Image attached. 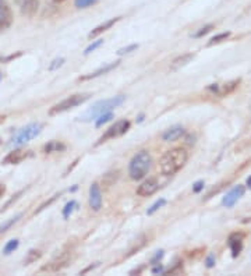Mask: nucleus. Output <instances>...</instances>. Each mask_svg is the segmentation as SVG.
Returning a JSON list of instances; mask_svg holds the SVG:
<instances>
[{
  "mask_svg": "<svg viewBox=\"0 0 251 276\" xmlns=\"http://www.w3.org/2000/svg\"><path fill=\"white\" fill-rule=\"evenodd\" d=\"M120 20V17H116V18H110V20H108V21H105V22H102L101 25H98V27H95L94 30L91 31L90 32V38L92 39V38H96V37H99L101 34H104L105 31H108V30H110L113 25H115L116 22L117 21Z\"/></svg>",
  "mask_w": 251,
  "mask_h": 276,
  "instance_id": "nucleus-17",
  "label": "nucleus"
},
{
  "mask_svg": "<svg viewBox=\"0 0 251 276\" xmlns=\"http://www.w3.org/2000/svg\"><path fill=\"white\" fill-rule=\"evenodd\" d=\"M43 130V124L42 123H31L28 126H25L24 129H21L18 133L16 134L13 138H11V145L14 147H20L22 144L28 143L34 140L35 137H38Z\"/></svg>",
  "mask_w": 251,
  "mask_h": 276,
  "instance_id": "nucleus-5",
  "label": "nucleus"
},
{
  "mask_svg": "<svg viewBox=\"0 0 251 276\" xmlns=\"http://www.w3.org/2000/svg\"><path fill=\"white\" fill-rule=\"evenodd\" d=\"M20 218H21V215H17L16 218H13V219H10L9 222H6V223H4L3 226H0V235H3L4 232H7V230L10 229L11 226L14 225V223H16V222H17V221H18Z\"/></svg>",
  "mask_w": 251,
  "mask_h": 276,
  "instance_id": "nucleus-28",
  "label": "nucleus"
},
{
  "mask_svg": "<svg viewBox=\"0 0 251 276\" xmlns=\"http://www.w3.org/2000/svg\"><path fill=\"white\" fill-rule=\"evenodd\" d=\"M4 193H6V185H4V184H0V198L4 195Z\"/></svg>",
  "mask_w": 251,
  "mask_h": 276,
  "instance_id": "nucleus-37",
  "label": "nucleus"
},
{
  "mask_svg": "<svg viewBox=\"0 0 251 276\" xmlns=\"http://www.w3.org/2000/svg\"><path fill=\"white\" fill-rule=\"evenodd\" d=\"M126 101V95H117L113 98H109V99H104V101H99V102L94 103L87 112L84 113L83 116H80V122H92L96 120L99 116H102L105 113L112 112L115 108L120 106L122 103Z\"/></svg>",
  "mask_w": 251,
  "mask_h": 276,
  "instance_id": "nucleus-2",
  "label": "nucleus"
},
{
  "mask_svg": "<svg viewBox=\"0 0 251 276\" xmlns=\"http://www.w3.org/2000/svg\"><path fill=\"white\" fill-rule=\"evenodd\" d=\"M247 187H249V188L251 190V176L249 177V179H247Z\"/></svg>",
  "mask_w": 251,
  "mask_h": 276,
  "instance_id": "nucleus-38",
  "label": "nucleus"
},
{
  "mask_svg": "<svg viewBox=\"0 0 251 276\" xmlns=\"http://www.w3.org/2000/svg\"><path fill=\"white\" fill-rule=\"evenodd\" d=\"M66 149V145L62 144L60 141H51L49 144L45 145L43 151L46 153H52V152H62Z\"/></svg>",
  "mask_w": 251,
  "mask_h": 276,
  "instance_id": "nucleus-20",
  "label": "nucleus"
},
{
  "mask_svg": "<svg viewBox=\"0 0 251 276\" xmlns=\"http://www.w3.org/2000/svg\"><path fill=\"white\" fill-rule=\"evenodd\" d=\"M22 16L34 17L39 9V0H14Z\"/></svg>",
  "mask_w": 251,
  "mask_h": 276,
  "instance_id": "nucleus-9",
  "label": "nucleus"
},
{
  "mask_svg": "<svg viewBox=\"0 0 251 276\" xmlns=\"http://www.w3.org/2000/svg\"><path fill=\"white\" fill-rule=\"evenodd\" d=\"M77 206H78V204H77L75 201H70V202H67L66 206L63 208V218H66V219H67L70 215L73 214V211L77 209Z\"/></svg>",
  "mask_w": 251,
  "mask_h": 276,
  "instance_id": "nucleus-24",
  "label": "nucleus"
},
{
  "mask_svg": "<svg viewBox=\"0 0 251 276\" xmlns=\"http://www.w3.org/2000/svg\"><path fill=\"white\" fill-rule=\"evenodd\" d=\"M194 57H196L194 53H184V55L179 56V57H176L175 60L172 61V64H170V70H179V69L184 67V66L188 64V63L193 60Z\"/></svg>",
  "mask_w": 251,
  "mask_h": 276,
  "instance_id": "nucleus-19",
  "label": "nucleus"
},
{
  "mask_svg": "<svg viewBox=\"0 0 251 276\" xmlns=\"http://www.w3.org/2000/svg\"><path fill=\"white\" fill-rule=\"evenodd\" d=\"M152 165V158L148 151H140L137 152L128 165V174L133 180H141L149 172Z\"/></svg>",
  "mask_w": 251,
  "mask_h": 276,
  "instance_id": "nucleus-3",
  "label": "nucleus"
},
{
  "mask_svg": "<svg viewBox=\"0 0 251 276\" xmlns=\"http://www.w3.org/2000/svg\"><path fill=\"white\" fill-rule=\"evenodd\" d=\"M64 59L63 57H59V59H54V60L52 61V64L49 66V70L51 72H53V70H56V69H59V67H62L63 64H64Z\"/></svg>",
  "mask_w": 251,
  "mask_h": 276,
  "instance_id": "nucleus-32",
  "label": "nucleus"
},
{
  "mask_svg": "<svg viewBox=\"0 0 251 276\" xmlns=\"http://www.w3.org/2000/svg\"><path fill=\"white\" fill-rule=\"evenodd\" d=\"M90 93H75L72 96H67L66 99H63L62 102L56 103L54 106H52L49 109V116H54V114H59V113L66 112V110H70L75 106H80L84 102H87L90 99Z\"/></svg>",
  "mask_w": 251,
  "mask_h": 276,
  "instance_id": "nucleus-4",
  "label": "nucleus"
},
{
  "mask_svg": "<svg viewBox=\"0 0 251 276\" xmlns=\"http://www.w3.org/2000/svg\"><path fill=\"white\" fill-rule=\"evenodd\" d=\"M204 185H205V183L202 182V180H199V182H197V183L193 185V193H199V191H202L204 190Z\"/></svg>",
  "mask_w": 251,
  "mask_h": 276,
  "instance_id": "nucleus-33",
  "label": "nucleus"
},
{
  "mask_svg": "<svg viewBox=\"0 0 251 276\" xmlns=\"http://www.w3.org/2000/svg\"><path fill=\"white\" fill-rule=\"evenodd\" d=\"M158 188H159L158 180L155 177H151V179H148V180L143 182V183L138 185L137 195H140V197H149V195L155 194L158 191Z\"/></svg>",
  "mask_w": 251,
  "mask_h": 276,
  "instance_id": "nucleus-11",
  "label": "nucleus"
},
{
  "mask_svg": "<svg viewBox=\"0 0 251 276\" xmlns=\"http://www.w3.org/2000/svg\"><path fill=\"white\" fill-rule=\"evenodd\" d=\"M90 206L95 212H98L102 208V193L98 183L91 184L90 187Z\"/></svg>",
  "mask_w": 251,
  "mask_h": 276,
  "instance_id": "nucleus-12",
  "label": "nucleus"
},
{
  "mask_svg": "<svg viewBox=\"0 0 251 276\" xmlns=\"http://www.w3.org/2000/svg\"><path fill=\"white\" fill-rule=\"evenodd\" d=\"M31 155V151H25V149H14L13 152H10L3 161V165H18L21 164L24 159H27Z\"/></svg>",
  "mask_w": 251,
  "mask_h": 276,
  "instance_id": "nucleus-13",
  "label": "nucleus"
},
{
  "mask_svg": "<svg viewBox=\"0 0 251 276\" xmlns=\"http://www.w3.org/2000/svg\"><path fill=\"white\" fill-rule=\"evenodd\" d=\"M183 134H184V129L181 126H173L162 134V140L163 141H176Z\"/></svg>",
  "mask_w": 251,
  "mask_h": 276,
  "instance_id": "nucleus-18",
  "label": "nucleus"
},
{
  "mask_svg": "<svg viewBox=\"0 0 251 276\" xmlns=\"http://www.w3.org/2000/svg\"><path fill=\"white\" fill-rule=\"evenodd\" d=\"M41 257L42 253L39 250H30L24 258V265H31L34 262H36L38 259H41Z\"/></svg>",
  "mask_w": 251,
  "mask_h": 276,
  "instance_id": "nucleus-21",
  "label": "nucleus"
},
{
  "mask_svg": "<svg viewBox=\"0 0 251 276\" xmlns=\"http://www.w3.org/2000/svg\"><path fill=\"white\" fill-rule=\"evenodd\" d=\"M13 22V11L6 0H0V32L7 30Z\"/></svg>",
  "mask_w": 251,
  "mask_h": 276,
  "instance_id": "nucleus-8",
  "label": "nucleus"
},
{
  "mask_svg": "<svg viewBox=\"0 0 251 276\" xmlns=\"http://www.w3.org/2000/svg\"><path fill=\"white\" fill-rule=\"evenodd\" d=\"M130 126H131V123L128 122V120H126V119H122V120L116 122L115 124H112V126L106 130V133L99 138L98 145L102 143H106L108 140H113V138L125 135V134L130 130Z\"/></svg>",
  "mask_w": 251,
  "mask_h": 276,
  "instance_id": "nucleus-6",
  "label": "nucleus"
},
{
  "mask_svg": "<svg viewBox=\"0 0 251 276\" xmlns=\"http://www.w3.org/2000/svg\"><path fill=\"white\" fill-rule=\"evenodd\" d=\"M102 45H104V39H98V41L92 42V43H91V45H90V46H88L85 51H84V55H85V56H88L90 53H92L94 51H96V49H98L99 46H102Z\"/></svg>",
  "mask_w": 251,
  "mask_h": 276,
  "instance_id": "nucleus-27",
  "label": "nucleus"
},
{
  "mask_svg": "<svg viewBox=\"0 0 251 276\" xmlns=\"http://www.w3.org/2000/svg\"><path fill=\"white\" fill-rule=\"evenodd\" d=\"M98 0H75V7L78 9H87L90 6H94Z\"/></svg>",
  "mask_w": 251,
  "mask_h": 276,
  "instance_id": "nucleus-29",
  "label": "nucleus"
},
{
  "mask_svg": "<svg viewBox=\"0 0 251 276\" xmlns=\"http://www.w3.org/2000/svg\"><path fill=\"white\" fill-rule=\"evenodd\" d=\"M54 1H59V3H60V1H64V0H54Z\"/></svg>",
  "mask_w": 251,
  "mask_h": 276,
  "instance_id": "nucleus-39",
  "label": "nucleus"
},
{
  "mask_svg": "<svg viewBox=\"0 0 251 276\" xmlns=\"http://www.w3.org/2000/svg\"><path fill=\"white\" fill-rule=\"evenodd\" d=\"M119 63H120V61H115V63L106 64V66H104V67L98 69L96 72L91 73V74H87V75H84V77H80V81H87V80H92V78H96V77H101L102 74H106V73L115 70L116 67L119 66Z\"/></svg>",
  "mask_w": 251,
  "mask_h": 276,
  "instance_id": "nucleus-16",
  "label": "nucleus"
},
{
  "mask_svg": "<svg viewBox=\"0 0 251 276\" xmlns=\"http://www.w3.org/2000/svg\"><path fill=\"white\" fill-rule=\"evenodd\" d=\"M239 84H240V80H233V81L226 82V84H223V85H220V87H218L216 84H214L212 87H209L208 90H212V91L215 92L216 95H219V96H225V95H229V93L234 91V90L239 87Z\"/></svg>",
  "mask_w": 251,
  "mask_h": 276,
  "instance_id": "nucleus-14",
  "label": "nucleus"
},
{
  "mask_svg": "<svg viewBox=\"0 0 251 276\" xmlns=\"http://www.w3.org/2000/svg\"><path fill=\"white\" fill-rule=\"evenodd\" d=\"M112 119H113V113H112V112L105 113V114L99 116V117L96 119V122H95V126H96V127H101V126H104L105 123L110 122Z\"/></svg>",
  "mask_w": 251,
  "mask_h": 276,
  "instance_id": "nucleus-25",
  "label": "nucleus"
},
{
  "mask_svg": "<svg viewBox=\"0 0 251 276\" xmlns=\"http://www.w3.org/2000/svg\"><path fill=\"white\" fill-rule=\"evenodd\" d=\"M70 262V253H63L62 256L57 257L56 259H53L52 262H49L48 265L42 266L41 271H45V272H57L63 268H66L67 264Z\"/></svg>",
  "mask_w": 251,
  "mask_h": 276,
  "instance_id": "nucleus-10",
  "label": "nucleus"
},
{
  "mask_svg": "<svg viewBox=\"0 0 251 276\" xmlns=\"http://www.w3.org/2000/svg\"><path fill=\"white\" fill-rule=\"evenodd\" d=\"M0 80H1V73H0Z\"/></svg>",
  "mask_w": 251,
  "mask_h": 276,
  "instance_id": "nucleus-40",
  "label": "nucleus"
},
{
  "mask_svg": "<svg viewBox=\"0 0 251 276\" xmlns=\"http://www.w3.org/2000/svg\"><path fill=\"white\" fill-rule=\"evenodd\" d=\"M205 264H207V268H212V266L215 265V256L214 254H209L207 257V259H205Z\"/></svg>",
  "mask_w": 251,
  "mask_h": 276,
  "instance_id": "nucleus-34",
  "label": "nucleus"
},
{
  "mask_svg": "<svg viewBox=\"0 0 251 276\" xmlns=\"http://www.w3.org/2000/svg\"><path fill=\"white\" fill-rule=\"evenodd\" d=\"M0 143H1V138H0Z\"/></svg>",
  "mask_w": 251,
  "mask_h": 276,
  "instance_id": "nucleus-41",
  "label": "nucleus"
},
{
  "mask_svg": "<svg viewBox=\"0 0 251 276\" xmlns=\"http://www.w3.org/2000/svg\"><path fill=\"white\" fill-rule=\"evenodd\" d=\"M162 257H163V251L161 250V251H158L157 254H155V257L152 258V261H151V262H152V265L158 264V261H159V259H162Z\"/></svg>",
  "mask_w": 251,
  "mask_h": 276,
  "instance_id": "nucleus-35",
  "label": "nucleus"
},
{
  "mask_svg": "<svg viewBox=\"0 0 251 276\" xmlns=\"http://www.w3.org/2000/svg\"><path fill=\"white\" fill-rule=\"evenodd\" d=\"M151 272H152V274H162V272H163V268H162V265H159V264H155V266L152 268Z\"/></svg>",
  "mask_w": 251,
  "mask_h": 276,
  "instance_id": "nucleus-36",
  "label": "nucleus"
},
{
  "mask_svg": "<svg viewBox=\"0 0 251 276\" xmlns=\"http://www.w3.org/2000/svg\"><path fill=\"white\" fill-rule=\"evenodd\" d=\"M212 28H214V25H212V24H208V25H205V27L199 28V31H197V32L194 34V38H202L204 35H207L208 32H211Z\"/></svg>",
  "mask_w": 251,
  "mask_h": 276,
  "instance_id": "nucleus-30",
  "label": "nucleus"
},
{
  "mask_svg": "<svg viewBox=\"0 0 251 276\" xmlns=\"http://www.w3.org/2000/svg\"><path fill=\"white\" fill-rule=\"evenodd\" d=\"M244 193H246V187H244V185H241V184L234 185V187L230 190L229 193L223 197V200H222V205H223V206H226V208H232V206L236 204V202L240 200L241 197L244 195Z\"/></svg>",
  "mask_w": 251,
  "mask_h": 276,
  "instance_id": "nucleus-7",
  "label": "nucleus"
},
{
  "mask_svg": "<svg viewBox=\"0 0 251 276\" xmlns=\"http://www.w3.org/2000/svg\"><path fill=\"white\" fill-rule=\"evenodd\" d=\"M18 245H20V241H18L17 239H13L10 241H7L6 245H4V248H3V254H4V256H9L11 253H14V251L18 248Z\"/></svg>",
  "mask_w": 251,
  "mask_h": 276,
  "instance_id": "nucleus-22",
  "label": "nucleus"
},
{
  "mask_svg": "<svg viewBox=\"0 0 251 276\" xmlns=\"http://www.w3.org/2000/svg\"><path fill=\"white\" fill-rule=\"evenodd\" d=\"M165 204H166V200H165V198H159L157 202H155V204L152 205V206H151V208L146 211V215H154L155 212H157L158 209H161V208H162V206H163Z\"/></svg>",
  "mask_w": 251,
  "mask_h": 276,
  "instance_id": "nucleus-26",
  "label": "nucleus"
},
{
  "mask_svg": "<svg viewBox=\"0 0 251 276\" xmlns=\"http://www.w3.org/2000/svg\"><path fill=\"white\" fill-rule=\"evenodd\" d=\"M187 161L188 152L184 148H181V147L172 148L163 153V156L161 158V162H159L161 172L165 176H173L184 167Z\"/></svg>",
  "mask_w": 251,
  "mask_h": 276,
  "instance_id": "nucleus-1",
  "label": "nucleus"
},
{
  "mask_svg": "<svg viewBox=\"0 0 251 276\" xmlns=\"http://www.w3.org/2000/svg\"><path fill=\"white\" fill-rule=\"evenodd\" d=\"M243 237H244L243 233H233L229 237V247L233 258L240 256L241 250H243Z\"/></svg>",
  "mask_w": 251,
  "mask_h": 276,
  "instance_id": "nucleus-15",
  "label": "nucleus"
},
{
  "mask_svg": "<svg viewBox=\"0 0 251 276\" xmlns=\"http://www.w3.org/2000/svg\"><path fill=\"white\" fill-rule=\"evenodd\" d=\"M230 37V32H220L218 35L212 37L208 42V46H212V45H216V43H220V42L226 41Z\"/></svg>",
  "mask_w": 251,
  "mask_h": 276,
  "instance_id": "nucleus-23",
  "label": "nucleus"
},
{
  "mask_svg": "<svg viewBox=\"0 0 251 276\" xmlns=\"http://www.w3.org/2000/svg\"><path fill=\"white\" fill-rule=\"evenodd\" d=\"M137 49H138V45H137V43H133V45H128V46H126V48L119 49V51H117V55H119V56L127 55V53H131V52L137 51Z\"/></svg>",
  "mask_w": 251,
  "mask_h": 276,
  "instance_id": "nucleus-31",
  "label": "nucleus"
}]
</instances>
